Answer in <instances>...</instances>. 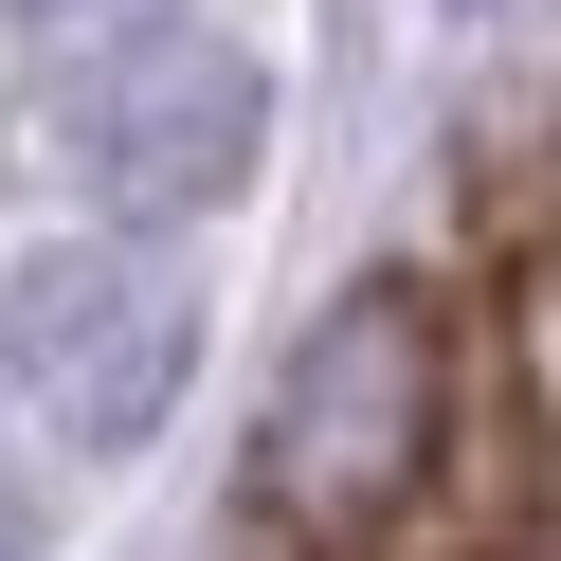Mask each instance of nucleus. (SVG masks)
<instances>
[{"instance_id": "2", "label": "nucleus", "mask_w": 561, "mask_h": 561, "mask_svg": "<svg viewBox=\"0 0 561 561\" xmlns=\"http://www.w3.org/2000/svg\"><path fill=\"white\" fill-rule=\"evenodd\" d=\"M254 146H272V73L236 37H199V19H110V37H73L55 91H37V163L110 236L218 218V199L254 182Z\"/></svg>"}, {"instance_id": "1", "label": "nucleus", "mask_w": 561, "mask_h": 561, "mask_svg": "<svg viewBox=\"0 0 561 561\" xmlns=\"http://www.w3.org/2000/svg\"><path fill=\"white\" fill-rule=\"evenodd\" d=\"M435 435H453V344L435 308L380 272V290H344L327 327L290 344V380H272L254 416V525L272 543H380V525L435 489Z\"/></svg>"}, {"instance_id": "5", "label": "nucleus", "mask_w": 561, "mask_h": 561, "mask_svg": "<svg viewBox=\"0 0 561 561\" xmlns=\"http://www.w3.org/2000/svg\"><path fill=\"white\" fill-rule=\"evenodd\" d=\"M0 561H37V507H19V489H0Z\"/></svg>"}, {"instance_id": "3", "label": "nucleus", "mask_w": 561, "mask_h": 561, "mask_svg": "<svg viewBox=\"0 0 561 561\" xmlns=\"http://www.w3.org/2000/svg\"><path fill=\"white\" fill-rule=\"evenodd\" d=\"M0 380H19V416H37L55 453L127 471V453L182 416V380H199V290L146 236H55V254L0 272Z\"/></svg>"}, {"instance_id": "4", "label": "nucleus", "mask_w": 561, "mask_h": 561, "mask_svg": "<svg viewBox=\"0 0 561 561\" xmlns=\"http://www.w3.org/2000/svg\"><path fill=\"white\" fill-rule=\"evenodd\" d=\"M0 19H37V37H110V19H163V0H0Z\"/></svg>"}]
</instances>
